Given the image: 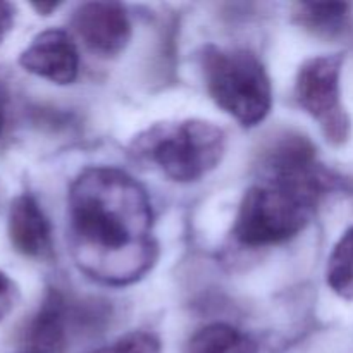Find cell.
<instances>
[{
	"label": "cell",
	"instance_id": "1",
	"mask_svg": "<svg viewBox=\"0 0 353 353\" xmlns=\"http://www.w3.org/2000/svg\"><path fill=\"white\" fill-rule=\"evenodd\" d=\"M154 214L143 186L116 168H88L69 190V234L76 265L88 278L124 286L157 259Z\"/></svg>",
	"mask_w": 353,
	"mask_h": 353
},
{
	"label": "cell",
	"instance_id": "11",
	"mask_svg": "<svg viewBox=\"0 0 353 353\" xmlns=\"http://www.w3.org/2000/svg\"><path fill=\"white\" fill-rule=\"evenodd\" d=\"M350 6L343 2L299 3L295 17L305 30L319 34H334L343 30Z\"/></svg>",
	"mask_w": 353,
	"mask_h": 353
},
{
	"label": "cell",
	"instance_id": "10",
	"mask_svg": "<svg viewBox=\"0 0 353 353\" xmlns=\"http://www.w3.org/2000/svg\"><path fill=\"white\" fill-rule=\"evenodd\" d=\"M183 353H259L250 336L230 324H209L196 331Z\"/></svg>",
	"mask_w": 353,
	"mask_h": 353
},
{
	"label": "cell",
	"instance_id": "8",
	"mask_svg": "<svg viewBox=\"0 0 353 353\" xmlns=\"http://www.w3.org/2000/svg\"><path fill=\"white\" fill-rule=\"evenodd\" d=\"M7 231L12 247L30 259H43L52 252V231L40 203L31 195H19L9 209Z\"/></svg>",
	"mask_w": 353,
	"mask_h": 353
},
{
	"label": "cell",
	"instance_id": "18",
	"mask_svg": "<svg viewBox=\"0 0 353 353\" xmlns=\"http://www.w3.org/2000/svg\"><path fill=\"white\" fill-rule=\"evenodd\" d=\"M21 353H28V352H24V350H23V352H21Z\"/></svg>",
	"mask_w": 353,
	"mask_h": 353
},
{
	"label": "cell",
	"instance_id": "16",
	"mask_svg": "<svg viewBox=\"0 0 353 353\" xmlns=\"http://www.w3.org/2000/svg\"><path fill=\"white\" fill-rule=\"evenodd\" d=\"M31 7H33L34 10H38L40 14H43V16H48L52 10L57 9L59 3H31Z\"/></svg>",
	"mask_w": 353,
	"mask_h": 353
},
{
	"label": "cell",
	"instance_id": "14",
	"mask_svg": "<svg viewBox=\"0 0 353 353\" xmlns=\"http://www.w3.org/2000/svg\"><path fill=\"white\" fill-rule=\"evenodd\" d=\"M17 300H19V290H17V285L6 274V272L0 271V321H3L10 312H12Z\"/></svg>",
	"mask_w": 353,
	"mask_h": 353
},
{
	"label": "cell",
	"instance_id": "4",
	"mask_svg": "<svg viewBox=\"0 0 353 353\" xmlns=\"http://www.w3.org/2000/svg\"><path fill=\"white\" fill-rule=\"evenodd\" d=\"M317 202L290 186L259 179L245 192L234 238L245 247L283 243L305 230Z\"/></svg>",
	"mask_w": 353,
	"mask_h": 353
},
{
	"label": "cell",
	"instance_id": "13",
	"mask_svg": "<svg viewBox=\"0 0 353 353\" xmlns=\"http://www.w3.org/2000/svg\"><path fill=\"white\" fill-rule=\"evenodd\" d=\"M90 353H161V341L147 331H133Z\"/></svg>",
	"mask_w": 353,
	"mask_h": 353
},
{
	"label": "cell",
	"instance_id": "17",
	"mask_svg": "<svg viewBox=\"0 0 353 353\" xmlns=\"http://www.w3.org/2000/svg\"><path fill=\"white\" fill-rule=\"evenodd\" d=\"M3 130V99H2V92H0V134H2Z\"/></svg>",
	"mask_w": 353,
	"mask_h": 353
},
{
	"label": "cell",
	"instance_id": "6",
	"mask_svg": "<svg viewBox=\"0 0 353 353\" xmlns=\"http://www.w3.org/2000/svg\"><path fill=\"white\" fill-rule=\"evenodd\" d=\"M72 28L90 52L99 57H116L131 38L126 9L117 2H86L74 10Z\"/></svg>",
	"mask_w": 353,
	"mask_h": 353
},
{
	"label": "cell",
	"instance_id": "2",
	"mask_svg": "<svg viewBox=\"0 0 353 353\" xmlns=\"http://www.w3.org/2000/svg\"><path fill=\"white\" fill-rule=\"evenodd\" d=\"M130 150L134 159L172 181L190 183L219 165L226 152V134L209 121H168L138 133Z\"/></svg>",
	"mask_w": 353,
	"mask_h": 353
},
{
	"label": "cell",
	"instance_id": "15",
	"mask_svg": "<svg viewBox=\"0 0 353 353\" xmlns=\"http://www.w3.org/2000/svg\"><path fill=\"white\" fill-rule=\"evenodd\" d=\"M14 19H16V7L10 2L0 0V41L12 30Z\"/></svg>",
	"mask_w": 353,
	"mask_h": 353
},
{
	"label": "cell",
	"instance_id": "9",
	"mask_svg": "<svg viewBox=\"0 0 353 353\" xmlns=\"http://www.w3.org/2000/svg\"><path fill=\"white\" fill-rule=\"evenodd\" d=\"M65 350V309L57 292H50L31 319L24 334V352L64 353Z\"/></svg>",
	"mask_w": 353,
	"mask_h": 353
},
{
	"label": "cell",
	"instance_id": "12",
	"mask_svg": "<svg viewBox=\"0 0 353 353\" xmlns=\"http://www.w3.org/2000/svg\"><path fill=\"white\" fill-rule=\"evenodd\" d=\"M326 279L338 296L353 300V226L334 245L327 261Z\"/></svg>",
	"mask_w": 353,
	"mask_h": 353
},
{
	"label": "cell",
	"instance_id": "5",
	"mask_svg": "<svg viewBox=\"0 0 353 353\" xmlns=\"http://www.w3.org/2000/svg\"><path fill=\"white\" fill-rule=\"evenodd\" d=\"M343 54L312 57L300 65L295 81V100L317 121L326 140L343 145L350 137V117L341 102Z\"/></svg>",
	"mask_w": 353,
	"mask_h": 353
},
{
	"label": "cell",
	"instance_id": "3",
	"mask_svg": "<svg viewBox=\"0 0 353 353\" xmlns=\"http://www.w3.org/2000/svg\"><path fill=\"white\" fill-rule=\"evenodd\" d=\"M202 69L210 99L241 126H257L268 117L272 90L257 55L243 48L207 45Z\"/></svg>",
	"mask_w": 353,
	"mask_h": 353
},
{
	"label": "cell",
	"instance_id": "7",
	"mask_svg": "<svg viewBox=\"0 0 353 353\" xmlns=\"http://www.w3.org/2000/svg\"><path fill=\"white\" fill-rule=\"evenodd\" d=\"M19 65L52 83L69 85L78 76V48L64 30L41 31L19 55Z\"/></svg>",
	"mask_w": 353,
	"mask_h": 353
}]
</instances>
